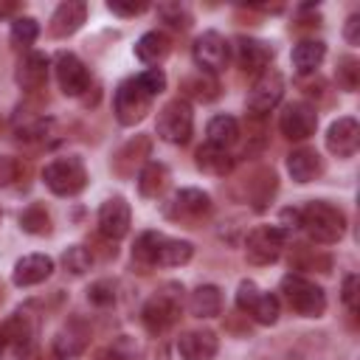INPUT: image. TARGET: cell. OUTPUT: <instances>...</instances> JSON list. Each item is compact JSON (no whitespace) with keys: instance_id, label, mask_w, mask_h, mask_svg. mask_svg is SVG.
I'll list each match as a JSON object with an SVG mask.
<instances>
[{"instance_id":"cell-14","label":"cell","mask_w":360,"mask_h":360,"mask_svg":"<svg viewBox=\"0 0 360 360\" xmlns=\"http://www.w3.org/2000/svg\"><path fill=\"white\" fill-rule=\"evenodd\" d=\"M284 96V76L273 68H267L264 73H259V79L253 82L250 93H248V110L250 112H270Z\"/></svg>"},{"instance_id":"cell-13","label":"cell","mask_w":360,"mask_h":360,"mask_svg":"<svg viewBox=\"0 0 360 360\" xmlns=\"http://www.w3.org/2000/svg\"><path fill=\"white\" fill-rule=\"evenodd\" d=\"M318 127V112L307 101H290L278 115V129L290 141H307Z\"/></svg>"},{"instance_id":"cell-39","label":"cell","mask_w":360,"mask_h":360,"mask_svg":"<svg viewBox=\"0 0 360 360\" xmlns=\"http://www.w3.org/2000/svg\"><path fill=\"white\" fill-rule=\"evenodd\" d=\"M87 298H90V304H96V307H107V304L115 301V284L107 281V278H101V281H96V284L87 290Z\"/></svg>"},{"instance_id":"cell-1","label":"cell","mask_w":360,"mask_h":360,"mask_svg":"<svg viewBox=\"0 0 360 360\" xmlns=\"http://www.w3.org/2000/svg\"><path fill=\"white\" fill-rule=\"evenodd\" d=\"M194 256V245L186 242V239H172L166 233H158V231H143L138 239H135V248H132V259L138 264H160V267H180L186 264L188 259Z\"/></svg>"},{"instance_id":"cell-4","label":"cell","mask_w":360,"mask_h":360,"mask_svg":"<svg viewBox=\"0 0 360 360\" xmlns=\"http://www.w3.org/2000/svg\"><path fill=\"white\" fill-rule=\"evenodd\" d=\"M42 180H45V186H48L53 194H59V197H73V194H79V191L87 186V169H84L82 158L65 155V158L51 160V163L42 169Z\"/></svg>"},{"instance_id":"cell-44","label":"cell","mask_w":360,"mask_h":360,"mask_svg":"<svg viewBox=\"0 0 360 360\" xmlns=\"http://www.w3.org/2000/svg\"><path fill=\"white\" fill-rule=\"evenodd\" d=\"M284 233L290 231V228H301V214H298V208H284L281 211V225H278Z\"/></svg>"},{"instance_id":"cell-40","label":"cell","mask_w":360,"mask_h":360,"mask_svg":"<svg viewBox=\"0 0 360 360\" xmlns=\"http://www.w3.org/2000/svg\"><path fill=\"white\" fill-rule=\"evenodd\" d=\"M17 177H20V163H17V158L0 155V188L11 186Z\"/></svg>"},{"instance_id":"cell-20","label":"cell","mask_w":360,"mask_h":360,"mask_svg":"<svg viewBox=\"0 0 360 360\" xmlns=\"http://www.w3.org/2000/svg\"><path fill=\"white\" fill-rule=\"evenodd\" d=\"M84 17H87V6H84L82 0H65V3L56 6L48 31H51V37H56V39L70 37V34H76V31L82 28Z\"/></svg>"},{"instance_id":"cell-29","label":"cell","mask_w":360,"mask_h":360,"mask_svg":"<svg viewBox=\"0 0 360 360\" xmlns=\"http://www.w3.org/2000/svg\"><path fill=\"white\" fill-rule=\"evenodd\" d=\"M169 183V169L163 163H146L138 172V191L141 197H158Z\"/></svg>"},{"instance_id":"cell-23","label":"cell","mask_w":360,"mask_h":360,"mask_svg":"<svg viewBox=\"0 0 360 360\" xmlns=\"http://www.w3.org/2000/svg\"><path fill=\"white\" fill-rule=\"evenodd\" d=\"M287 172L292 174L295 183H309L323 172L321 155L315 149H295L287 155Z\"/></svg>"},{"instance_id":"cell-25","label":"cell","mask_w":360,"mask_h":360,"mask_svg":"<svg viewBox=\"0 0 360 360\" xmlns=\"http://www.w3.org/2000/svg\"><path fill=\"white\" fill-rule=\"evenodd\" d=\"M188 309L197 318H214L222 312V290L217 284H200L188 295Z\"/></svg>"},{"instance_id":"cell-7","label":"cell","mask_w":360,"mask_h":360,"mask_svg":"<svg viewBox=\"0 0 360 360\" xmlns=\"http://www.w3.org/2000/svg\"><path fill=\"white\" fill-rule=\"evenodd\" d=\"M236 307L242 312H248L256 323H276L278 321V312H281V304L273 292H262L253 281H239V290H236Z\"/></svg>"},{"instance_id":"cell-38","label":"cell","mask_w":360,"mask_h":360,"mask_svg":"<svg viewBox=\"0 0 360 360\" xmlns=\"http://www.w3.org/2000/svg\"><path fill=\"white\" fill-rule=\"evenodd\" d=\"M183 87L194 96V98H200V101H211V98H217L219 96V87H217V82L214 79H208V76H194V79H186L183 82Z\"/></svg>"},{"instance_id":"cell-26","label":"cell","mask_w":360,"mask_h":360,"mask_svg":"<svg viewBox=\"0 0 360 360\" xmlns=\"http://www.w3.org/2000/svg\"><path fill=\"white\" fill-rule=\"evenodd\" d=\"M169 51H172V42H169V37H166L163 31H146V34L135 42V56H138L141 62H146V65L163 62V59L169 56Z\"/></svg>"},{"instance_id":"cell-42","label":"cell","mask_w":360,"mask_h":360,"mask_svg":"<svg viewBox=\"0 0 360 360\" xmlns=\"http://www.w3.org/2000/svg\"><path fill=\"white\" fill-rule=\"evenodd\" d=\"M343 304L349 307V312H357V276L354 273H349L346 278H343Z\"/></svg>"},{"instance_id":"cell-37","label":"cell","mask_w":360,"mask_h":360,"mask_svg":"<svg viewBox=\"0 0 360 360\" xmlns=\"http://www.w3.org/2000/svg\"><path fill=\"white\" fill-rule=\"evenodd\" d=\"M135 82H138V87H141L149 98H155L158 93L166 90V73H163L160 68H149V70H143L141 76H135Z\"/></svg>"},{"instance_id":"cell-46","label":"cell","mask_w":360,"mask_h":360,"mask_svg":"<svg viewBox=\"0 0 360 360\" xmlns=\"http://www.w3.org/2000/svg\"><path fill=\"white\" fill-rule=\"evenodd\" d=\"M20 8H22L20 3H0V20H3V17H11V14H17Z\"/></svg>"},{"instance_id":"cell-17","label":"cell","mask_w":360,"mask_h":360,"mask_svg":"<svg viewBox=\"0 0 360 360\" xmlns=\"http://www.w3.org/2000/svg\"><path fill=\"white\" fill-rule=\"evenodd\" d=\"M273 48L262 39H253V37H239L233 42V56H236V65L245 70V73H264L273 62Z\"/></svg>"},{"instance_id":"cell-27","label":"cell","mask_w":360,"mask_h":360,"mask_svg":"<svg viewBox=\"0 0 360 360\" xmlns=\"http://www.w3.org/2000/svg\"><path fill=\"white\" fill-rule=\"evenodd\" d=\"M205 135H208V146H217V149H228L239 141V121L233 115H214L205 127Z\"/></svg>"},{"instance_id":"cell-10","label":"cell","mask_w":360,"mask_h":360,"mask_svg":"<svg viewBox=\"0 0 360 360\" xmlns=\"http://www.w3.org/2000/svg\"><path fill=\"white\" fill-rule=\"evenodd\" d=\"M112 107H115V118H118V124H124V127H135V124L143 121L146 112L152 110V98L138 87L135 79H127V82L118 84L115 98H112Z\"/></svg>"},{"instance_id":"cell-19","label":"cell","mask_w":360,"mask_h":360,"mask_svg":"<svg viewBox=\"0 0 360 360\" xmlns=\"http://www.w3.org/2000/svg\"><path fill=\"white\" fill-rule=\"evenodd\" d=\"M219 340L211 329H191L177 338V352L183 360H214Z\"/></svg>"},{"instance_id":"cell-15","label":"cell","mask_w":360,"mask_h":360,"mask_svg":"<svg viewBox=\"0 0 360 360\" xmlns=\"http://www.w3.org/2000/svg\"><path fill=\"white\" fill-rule=\"evenodd\" d=\"M211 211V197L205 194V191H200V188H180V191H174L172 197H169V202L163 205V214L169 217V219H180V222H186V219H200V217H205Z\"/></svg>"},{"instance_id":"cell-32","label":"cell","mask_w":360,"mask_h":360,"mask_svg":"<svg viewBox=\"0 0 360 360\" xmlns=\"http://www.w3.org/2000/svg\"><path fill=\"white\" fill-rule=\"evenodd\" d=\"M82 349H84V335H82V332H73L70 326L62 329V332L53 338V352H56V357H62V360L76 357Z\"/></svg>"},{"instance_id":"cell-34","label":"cell","mask_w":360,"mask_h":360,"mask_svg":"<svg viewBox=\"0 0 360 360\" xmlns=\"http://www.w3.org/2000/svg\"><path fill=\"white\" fill-rule=\"evenodd\" d=\"M338 84L343 87V90H357V82H360V65H357V59L354 56H340L338 59Z\"/></svg>"},{"instance_id":"cell-5","label":"cell","mask_w":360,"mask_h":360,"mask_svg":"<svg viewBox=\"0 0 360 360\" xmlns=\"http://www.w3.org/2000/svg\"><path fill=\"white\" fill-rule=\"evenodd\" d=\"M34 326L25 312H14L0 326V360H31Z\"/></svg>"},{"instance_id":"cell-41","label":"cell","mask_w":360,"mask_h":360,"mask_svg":"<svg viewBox=\"0 0 360 360\" xmlns=\"http://www.w3.org/2000/svg\"><path fill=\"white\" fill-rule=\"evenodd\" d=\"M107 8L112 14H121V17H135V14H143L149 8V3H118V0H110Z\"/></svg>"},{"instance_id":"cell-35","label":"cell","mask_w":360,"mask_h":360,"mask_svg":"<svg viewBox=\"0 0 360 360\" xmlns=\"http://www.w3.org/2000/svg\"><path fill=\"white\" fill-rule=\"evenodd\" d=\"M90 250L87 248H82V245H73V248H68L65 253H62V264H65V270H70L73 276H82V273H87L90 270Z\"/></svg>"},{"instance_id":"cell-28","label":"cell","mask_w":360,"mask_h":360,"mask_svg":"<svg viewBox=\"0 0 360 360\" xmlns=\"http://www.w3.org/2000/svg\"><path fill=\"white\" fill-rule=\"evenodd\" d=\"M197 166L208 174H217V177H225L231 169H233V158L225 152V149H217V146H200L197 149Z\"/></svg>"},{"instance_id":"cell-21","label":"cell","mask_w":360,"mask_h":360,"mask_svg":"<svg viewBox=\"0 0 360 360\" xmlns=\"http://www.w3.org/2000/svg\"><path fill=\"white\" fill-rule=\"evenodd\" d=\"M51 273H53V259L45 256V253H31V256H22L14 264L11 278H14L17 287H34V284H42Z\"/></svg>"},{"instance_id":"cell-2","label":"cell","mask_w":360,"mask_h":360,"mask_svg":"<svg viewBox=\"0 0 360 360\" xmlns=\"http://www.w3.org/2000/svg\"><path fill=\"white\" fill-rule=\"evenodd\" d=\"M298 214H301V228L318 245H335L346 233V214L326 200H312L304 208H298Z\"/></svg>"},{"instance_id":"cell-3","label":"cell","mask_w":360,"mask_h":360,"mask_svg":"<svg viewBox=\"0 0 360 360\" xmlns=\"http://www.w3.org/2000/svg\"><path fill=\"white\" fill-rule=\"evenodd\" d=\"M281 292H284V301L290 304V309L304 318H321L326 312V292L304 276L287 273L281 278Z\"/></svg>"},{"instance_id":"cell-18","label":"cell","mask_w":360,"mask_h":360,"mask_svg":"<svg viewBox=\"0 0 360 360\" xmlns=\"http://www.w3.org/2000/svg\"><path fill=\"white\" fill-rule=\"evenodd\" d=\"M360 146V124L352 115H343L338 121H332L329 132H326V149L338 158H352Z\"/></svg>"},{"instance_id":"cell-8","label":"cell","mask_w":360,"mask_h":360,"mask_svg":"<svg viewBox=\"0 0 360 360\" xmlns=\"http://www.w3.org/2000/svg\"><path fill=\"white\" fill-rule=\"evenodd\" d=\"M172 290H174V284H169L163 292L152 295V298L143 304V309H141V321H143V326H146L149 335H160V332H166V329L180 318V295L172 292Z\"/></svg>"},{"instance_id":"cell-36","label":"cell","mask_w":360,"mask_h":360,"mask_svg":"<svg viewBox=\"0 0 360 360\" xmlns=\"http://www.w3.org/2000/svg\"><path fill=\"white\" fill-rule=\"evenodd\" d=\"M158 14H160L163 22H169L172 28L186 31V28L191 25V14H188V8L180 6V3H160V6H158Z\"/></svg>"},{"instance_id":"cell-24","label":"cell","mask_w":360,"mask_h":360,"mask_svg":"<svg viewBox=\"0 0 360 360\" xmlns=\"http://www.w3.org/2000/svg\"><path fill=\"white\" fill-rule=\"evenodd\" d=\"M326 56V45L321 39H301L295 48H292V68L298 76H307V73H315L321 68Z\"/></svg>"},{"instance_id":"cell-30","label":"cell","mask_w":360,"mask_h":360,"mask_svg":"<svg viewBox=\"0 0 360 360\" xmlns=\"http://www.w3.org/2000/svg\"><path fill=\"white\" fill-rule=\"evenodd\" d=\"M20 228H22L25 233H34V236L51 233V217H48L45 205H39V202L28 205V208L20 214Z\"/></svg>"},{"instance_id":"cell-43","label":"cell","mask_w":360,"mask_h":360,"mask_svg":"<svg viewBox=\"0 0 360 360\" xmlns=\"http://www.w3.org/2000/svg\"><path fill=\"white\" fill-rule=\"evenodd\" d=\"M343 37L349 45H357L360 42V14H352L346 20V28H343Z\"/></svg>"},{"instance_id":"cell-9","label":"cell","mask_w":360,"mask_h":360,"mask_svg":"<svg viewBox=\"0 0 360 360\" xmlns=\"http://www.w3.org/2000/svg\"><path fill=\"white\" fill-rule=\"evenodd\" d=\"M191 56L202 73H219L231 59V45L219 31H202L191 45Z\"/></svg>"},{"instance_id":"cell-33","label":"cell","mask_w":360,"mask_h":360,"mask_svg":"<svg viewBox=\"0 0 360 360\" xmlns=\"http://www.w3.org/2000/svg\"><path fill=\"white\" fill-rule=\"evenodd\" d=\"M273 191H276V174H273V169L259 172L256 180H253V186H250V200H253V205H256V208H264V205L270 202Z\"/></svg>"},{"instance_id":"cell-22","label":"cell","mask_w":360,"mask_h":360,"mask_svg":"<svg viewBox=\"0 0 360 360\" xmlns=\"http://www.w3.org/2000/svg\"><path fill=\"white\" fill-rule=\"evenodd\" d=\"M17 84L25 90V93H37L45 87L48 82V56L45 53H28L20 65H17Z\"/></svg>"},{"instance_id":"cell-11","label":"cell","mask_w":360,"mask_h":360,"mask_svg":"<svg viewBox=\"0 0 360 360\" xmlns=\"http://www.w3.org/2000/svg\"><path fill=\"white\" fill-rule=\"evenodd\" d=\"M287 233L278 225H259L245 239V256L250 264H270L281 256Z\"/></svg>"},{"instance_id":"cell-31","label":"cell","mask_w":360,"mask_h":360,"mask_svg":"<svg viewBox=\"0 0 360 360\" xmlns=\"http://www.w3.org/2000/svg\"><path fill=\"white\" fill-rule=\"evenodd\" d=\"M39 34V25L34 17H14L11 20V45L14 48H31Z\"/></svg>"},{"instance_id":"cell-12","label":"cell","mask_w":360,"mask_h":360,"mask_svg":"<svg viewBox=\"0 0 360 360\" xmlns=\"http://www.w3.org/2000/svg\"><path fill=\"white\" fill-rule=\"evenodd\" d=\"M53 73L59 82V90L65 96H82L90 87V70L84 68V62L70 53V51H59L53 59Z\"/></svg>"},{"instance_id":"cell-45","label":"cell","mask_w":360,"mask_h":360,"mask_svg":"<svg viewBox=\"0 0 360 360\" xmlns=\"http://www.w3.org/2000/svg\"><path fill=\"white\" fill-rule=\"evenodd\" d=\"M96 360H129V354L121 352V346H110V349H104Z\"/></svg>"},{"instance_id":"cell-16","label":"cell","mask_w":360,"mask_h":360,"mask_svg":"<svg viewBox=\"0 0 360 360\" xmlns=\"http://www.w3.org/2000/svg\"><path fill=\"white\" fill-rule=\"evenodd\" d=\"M129 219H132V214H129V202L124 197H110L98 208V231L110 242H118L127 236Z\"/></svg>"},{"instance_id":"cell-6","label":"cell","mask_w":360,"mask_h":360,"mask_svg":"<svg viewBox=\"0 0 360 360\" xmlns=\"http://www.w3.org/2000/svg\"><path fill=\"white\" fill-rule=\"evenodd\" d=\"M191 129H194V112L186 98H172L169 104H163V110L158 112V135L166 143H177V146L188 143Z\"/></svg>"}]
</instances>
